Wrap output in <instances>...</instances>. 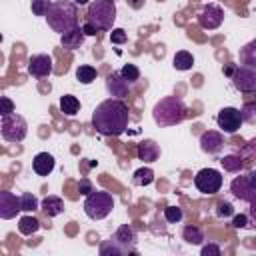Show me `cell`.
I'll return each instance as SVG.
<instances>
[{"label": "cell", "mask_w": 256, "mask_h": 256, "mask_svg": "<svg viewBox=\"0 0 256 256\" xmlns=\"http://www.w3.org/2000/svg\"><path fill=\"white\" fill-rule=\"evenodd\" d=\"M84 38H86V34H84V30H82V26H76V28H72L70 32L60 34V44H62V48H66V50H76V48L82 46Z\"/></svg>", "instance_id": "2e32d148"}, {"label": "cell", "mask_w": 256, "mask_h": 256, "mask_svg": "<svg viewBox=\"0 0 256 256\" xmlns=\"http://www.w3.org/2000/svg\"><path fill=\"white\" fill-rule=\"evenodd\" d=\"M126 40H128L126 30H122V28H112V32H110V42H112V44H124Z\"/></svg>", "instance_id": "836d02e7"}, {"label": "cell", "mask_w": 256, "mask_h": 256, "mask_svg": "<svg viewBox=\"0 0 256 256\" xmlns=\"http://www.w3.org/2000/svg\"><path fill=\"white\" fill-rule=\"evenodd\" d=\"M78 6H84V4H88V0H74Z\"/></svg>", "instance_id": "ee69618b"}, {"label": "cell", "mask_w": 256, "mask_h": 256, "mask_svg": "<svg viewBox=\"0 0 256 256\" xmlns=\"http://www.w3.org/2000/svg\"><path fill=\"white\" fill-rule=\"evenodd\" d=\"M40 208H42V212H44L46 216L52 218V216H58V214L64 212V200H62L60 196H46V198L42 200Z\"/></svg>", "instance_id": "44dd1931"}, {"label": "cell", "mask_w": 256, "mask_h": 256, "mask_svg": "<svg viewBox=\"0 0 256 256\" xmlns=\"http://www.w3.org/2000/svg\"><path fill=\"white\" fill-rule=\"evenodd\" d=\"M90 192H92L90 182H88V180H82V182H80V194H90Z\"/></svg>", "instance_id": "60d3db41"}, {"label": "cell", "mask_w": 256, "mask_h": 256, "mask_svg": "<svg viewBox=\"0 0 256 256\" xmlns=\"http://www.w3.org/2000/svg\"><path fill=\"white\" fill-rule=\"evenodd\" d=\"M18 212H22V202L20 196L12 194V192H0V218L2 220H10L14 218Z\"/></svg>", "instance_id": "4fadbf2b"}, {"label": "cell", "mask_w": 256, "mask_h": 256, "mask_svg": "<svg viewBox=\"0 0 256 256\" xmlns=\"http://www.w3.org/2000/svg\"><path fill=\"white\" fill-rule=\"evenodd\" d=\"M182 216H184V212H182V208H178V206H166V208H164V220H166L168 224H178V222L182 220Z\"/></svg>", "instance_id": "f546056e"}, {"label": "cell", "mask_w": 256, "mask_h": 256, "mask_svg": "<svg viewBox=\"0 0 256 256\" xmlns=\"http://www.w3.org/2000/svg\"><path fill=\"white\" fill-rule=\"evenodd\" d=\"M32 170L38 176H48L54 170V156L48 154V152H38L32 158Z\"/></svg>", "instance_id": "e0dca14e"}, {"label": "cell", "mask_w": 256, "mask_h": 256, "mask_svg": "<svg viewBox=\"0 0 256 256\" xmlns=\"http://www.w3.org/2000/svg\"><path fill=\"white\" fill-rule=\"evenodd\" d=\"M130 82L120 74V70L118 72H112V74H108V78H106V90H108V94L112 96V98H126L128 94H130Z\"/></svg>", "instance_id": "7c38bea8"}, {"label": "cell", "mask_w": 256, "mask_h": 256, "mask_svg": "<svg viewBox=\"0 0 256 256\" xmlns=\"http://www.w3.org/2000/svg\"><path fill=\"white\" fill-rule=\"evenodd\" d=\"M230 192L238 198V200H244V202H252L256 198V188L252 186V182L248 180V176H238L232 180L230 184Z\"/></svg>", "instance_id": "5bb4252c"}, {"label": "cell", "mask_w": 256, "mask_h": 256, "mask_svg": "<svg viewBox=\"0 0 256 256\" xmlns=\"http://www.w3.org/2000/svg\"><path fill=\"white\" fill-rule=\"evenodd\" d=\"M242 120L248 124H256V102H246L242 106Z\"/></svg>", "instance_id": "d6a6232c"}, {"label": "cell", "mask_w": 256, "mask_h": 256, "mask_svg": "<svg viewBox=\"0 0 256 256\" xmlns=\"http://www.w3.org/2000/svg\"><path fill=\"white\" fill-rule=\"evenodd\" d=\"M220 164H222V168H224L226 172H240V170L244 168L242 158L236 156V154H228V156H224V158L220 160Z\"/></svg>", "instance_id": "4316f807"}, {"label": "cell", "mask_w": 256, "mask_h": 256, "mask_svg": "<svg viewBox=\"0 0 256 256\" xmlns=\"http://www.w3.org/2000/svg\"><path fill=\"white\" fill-rule=\"evenodd\" d=\"M246 176H248V180H250V182H252V186H254V188H256V170H250V172H248V174H246Z\"/></svg>", "instance_id": "7bdbcfd3"}, {"label": "cell", "mask_w": 256, "mask_h": 256, "mask_svg": "<svg viewBox=\"0 0 256 256\" xmlns=\"http://www.w3.org/2000/svg\"><path fill=\"white\" fill-rule=\"evenodd\" d=\"M242 122H244V120H242V112H240L238 108H234V106L222 108V110L218 112V116H216L218 128H220L222 132H226V134L238 132L240 126H242Z\"/></svg>", "instance_id": "ba28073f"}, {"label": "cell", "mask_w": 256, "mask_h": 256, "mask_svg": "<svg viewBox=\"0 0 256 256\" xmlns=\"http://www.w3.org/2000/svg\"><path fill=\"white\" fill-rule=\"evenodd\" d=\"M222 22H224V10L216 4H206L198 12V24L204 30H216V28H220Z\"/></svg>", "instance_id": "30bf717a"}, {"label": "cell", "mask_w": 256, "mask_h": 256, "mask_svg": "<svg viewBox=\"0 0 256 256\" xmlns=\"http://www.w3.org/2000/svg\"><path fill=\"white\" fill-rule=\"evenodd\" d=\"M114 208V198L110 192L104 190H92L90 194H86L84 200V212L88 218L92 220H102L106 218Z\"/></svg>", "instance_id": "5b68a950"}, {"label": "cell", "mask_w": 256, "mask_h": 256, "mask_svg": "<svg viewBox=\"0 0 256 256\" xmlns=\"http://www.w3.org/2000/svg\"><path fill=\"white\" fill-rule=\"evenodd\" d=\"M152 118L158 126H174L186 118V104L176 96L160 98L152 108Z\"/></svg>", "instance_id": "3957f363"}, {"label": "cell", "mask_w": 256, "mask_h": 256, "mask_svg": "<svg viewBox=\"0 0 256 256\" xmlns=\"http://www.w3.org/2000/svg\"><path fill=\"white\" fill-rule=\"evenodd\" d=\"M232 86L240 92H256V68H248V66H236L232 76Z\"/></svg>", "instance_id": "9c48e42d"}, {"label": "cell", "mask_w": 256, "mask_h": 256, "mask_svg": "<svg viewBox=\"0 0 256 256\" xmlns=\"http://www.w3.org/2000/svg\"><path fill=\"white\" fill-rule=\"evenodd\" d=\"M202 256H220V246L218 244H206V246H202Z\"/></svg>", "instance_id": "74e56055"}, {"label": "cell", "mask_w": 256, "mask_h": 256, "mask_svg": "<svg viewBox=\"0 0 256 256\" xmlns=\"http://www.w3.org/2000/svg\"><path fill=\"white\" fill-rule=\"evenodd\" d=\"M46 22L58 34L70 32L72 28L78 26V4L74 0H58V2H52L50 10L46 14Z\"/></svg>", "instance_id": "7a4b0ae2"}, {"label": "cell", "mask_w": 256, "mask_h": 256, "mask_svg": "<svg viewBox=\"0 0 256 256\" xmlns=\"http://www.w3.org/2000/svg\"><path fill=\"white\" fill-rule=\"evenodd\" d=\"M132 182L136 186H148V184H152L154 182V170L152 168H146V166L138 168L134 172V176H132Z\"/></svg>", "instance_id": "484cf974"}, {"label": "cell", "mask_w": 256, "mask_h": 256, "mask_svg": "<svg viewBox=\"0 0 256 256\" xmlns=\"http://www.w3.org/2000/svg\"><path fill=\"white\" fill-rule=\"evenodd\" d=\"M50 6H52V0H32L30 2V8H32L34 16H46Z\"/></svg>", "instance_id": "4dcf8cb0"}, {"label": "cell", "mask_w": 256, "mask_h": 256, "mask_svg": "<svg viewBox=\"0 0 256 256\" xmlns=\"http://www.w3.org/2000/svg\"><path fill=\"white\" fill-rule=\"evenodd\" d=\"M238 60H240L242 66L256 68V38L250 40L248 44H244V46L238 50Z\"/></svg>", "instance_id": "ffe728a7"}, {"label": "cell", "mask_w": 256, "mask_h": 256, "mask_svg": "<svg viewBox=\"0 0 256 256\" xmlns=\"http://www.w3.org/2000/svg\"><path fill=\"white\" fill-rule=\"evenodd\" d=\"M112 240H114V242H118V244L122 246V250H124V252H132V244H134V230H132L128 224H122V226L114 232Z\"/></svg>", "instance_id": "ac0fdd59"}, {"label": "cell", "mask_w": 256, "mask_h": 256, "mask_svg": "<svg viewBox=\"0 0 256 256\" xmlns=\"http://www.w3.org/2000/svg\"><path fill=\"white\" fill-rule=\"evenodd\" d=\"M82 30H84L86 36H96V34H98V28L92 26L90 22H84V24H82Z\"/></svg>", "instance_id": "ab89813d"}, {"label": "cell", "mask_w": 256, "mask_h": 256, "mask_svg": "<svg viewBox=\"0 0 256 256\" xmlns=\"http://www.w3.org/2000/svg\"><path fill=\"white\" fill-rule=\"evenodd\" d=\"M232 212H234V208H232L230 202H220L218 208H216V214H218L220 218H226V216H230Z\"/></svg>", "instance_id": "d590c367"}, {"label": "cell", "mask_w": 256, "mask_h": 256, "mask_svg": "<svg viewBox=\"0 0 256 256\" xmlns=\"http://www.w3.org/2000/svg\"><path fill=\"white\" fill-rule=\"evenodd\" d=\"M114 20H116V4L112 0H94V2L88 4L86 22L96 26L98 32L112 30Z\"/></svg>", "instance_id": "277c9868"}, {"label": "cell", "mask_w": 256, "mask_h": 256, "mask_svg": "<svg viewBox=\"0 0 256 256\" xmlns=\"http://www.w3.org/2000/svg\"><path fill=\"white\" fill-rule=\"evenodd\" d=\"M172 66L176 70H182V72L184 70H190L194 66V56L190 52H186V50H178L174 54V58H172Z\"/></svg>", "instance_id": "603a6c76"}, {"label": "cell", "mask_w": 256, "mask_h": 256, "mask_svg": "<svg viewBox=\"0 0 256 256\" xmlns=\"http://www.w3.org/2000/svg\"><path fill=\"white\" fill-rule=\"evenodd\" d=\"M0 132H2V138L6 142H22L26 138V134H28V124L20 114L12 112L8 116H2Z\"/></svg>", "instance_id": "8992f818"}, {"label": "cell", "mask_w": 256, "mask_h": 256, "mask_svg": "<svg viewBox=\"0 0 256 256\" xmlns=\"http://www.w3.org/2000/svg\"><path fill=\"white\" fill-rule=\"evenodd\" d=\"M224 146V136L216 130H206L200 134V148L208 154H218Z\"/></svg>", "instance_id": "9a60e30c"}, {"label": "cell", "mask_w": 256, "mask_h": 256, "mask_svg": "<svg viewBox=\"0 0 256 256\" xmlns=\"http://www.w3.org/2000/svg\"><path fill=\"white\" fill-rule=\"evenodd\" d=\"M96 68L94 66H90V64H80L78 68H76V80L80 82V84H90V82H94L96 80Z\"/></svg>", "instance_id": "d4e9b609"}, {"label": "cell", "mask_w": 256, "mask_h": 256, "mask_svg": "<svg viewBox=\"0 0 256 256\" xmlns=\"http://www.w3.org/2000/svg\"><path fill=\"white\" fill-rule=\"evenodd\" d=\"M20 202H22V212H34V210L40 208L38 198H36L34 194H30V192H24V194L20 196Z\"/></svg>", "instance_id": "f1b7e54d"}, {"label": "cell", "mask_w": 256, "mask_h": 256, "mask_svg": "<svg viewBox=\"0 0 256 256\" xmlns=\"http://www.w3.org/2000/svg\"><path fill=\"white\" fill-rule=\"evenodd\" d=\"M38 228H40V222H38V218H34L32 214H26V216H22V218L18 220V232L24 234V236H32Z\"/></svg>", "instance_id": "cb8c5ba5"}, {"label": "cell", "mask_w": 256, "mask_h": 256, "mask_svg": "<svg viewBox=\"0 0 256 256\" xmlns=\"http://www.w3.org/2000/svg\"><path fill=\"white\" fill-rule=\"evenodd\" d=\"M232 226H234V228H246V226H250L248 214H236V216L232 218Z\"/></svg>", "instance_id": "8d00e7d4"}, {"label": "cell", "mask_w": 256, "mask_h": 256, "mask_svg": "<svg viewBox=\"0 0 256 256\" xmlns=\"http://www.w3.org/2000/svg\"><path fill=\"white\" fill-rule=\"evenodd\" d=\"M222 182H224L222 174L218 170H214V168H202L194 176V186L202 194H216V192H220Z\"/></svg>", "instance_id": "52a82bcc"}, {"label": "cell", "mask_w": 256, "mask_h": 256, "mask_svg": "<svg viewBox=\"0 0 256 256\" xmlns=\"http://www.w3.org/2000/svg\"><path fill=\"white\" fill-rule=\"evenodd\" d=\"M160 156V146L154 140H142L138 144V158L144 162H154Z\"/></svg>", "instance_id": "d6986e66"}, {"label": "cell", "mask_w": 256, "mask_h": 256, "mask_svg": "<svg viewBox=\"0 0 256 256\" xmlns=\"http://www.w3.org/2000/svg\"><path fill=\"white\" fill-rule=\"evenodd\" d=\"M182 238H184L188 244H202L204 234H202V230H200L198 226H186V228L182 230Z\"/></svg>", "instance_id": "83f0119b"}, {"label": "cell", "mask_w": 256, "mask_h": 256, "mask_svg": "<svg viewBox=\"0 0 256 256\" xmlns=\"http://www.w3.org/2000/svg\"><path fill=\"white\" fill-rule=\"evenodd\" d=\"M60 110L64 116H74L80 110V100L72 94H64V96H60Z\"/></svg>", "instance_id": "7402d4cb"}, {"label": "cell", "mask_w": 256, "mask_h": 256, "mask_svg": "<svg viewBox=\"0 0 256 256\" xmlns=\"http://www.w3.org/2000/svg\"><path fill=\"white\" fill-rule=\"evenodd\" d=\"M26 70L34 78H46L52 74V58L48 54H34L30 56Z\"/></svg>", "instance_id": "8fae6325"}, {"label": "cell", "mask_w": 256, "mask_h": 256, "mask_svg": "<svg viewBox=\"0 0 256 256\" xmlns=\"http://www.w3.org/2000/svg\"><path fill=\"white\" fill-rule=\"evenodd\" d=\"M120 74H122L130 84H134V82L140 80V70H138L134 64H124V66L120 68Z\"/></svg>", "instance_id": "1f68e13d"}, {"label": "cell", "mask_w": 256, "mask_h": 256, "mask_svg": "<svg viewBox=\"0 0 256 256\" xmlns=\"http://www.w3.org/2000/svg\"><path fill=\"white\" fill-rule=\"evenodd\" d=\"M250 204V210H248V220H250V226H254L256 228V198L252 200V202H248Z\"/></svg>", "instance_id": "f35d334b"}, {"label": "cell", "mask_w": 256, "mask_h": 256, "mask_svg": "<svg viewBox=\"0 0 256 256\" xmlns=\"http://www.w3.org/2000/svg\"><path fill=\"white\" fill-rule=\"evenodd\" d=\"M0 104H2V110H0L2 116H8V114L14 112V102H12L8 96H2V98H0Z\"/></svg>", "instance_id": "e575fe53"}, {"label": "cell", "mask_w": 256, "mask_h": 256, "mask_svg": "<svg viewBox=\"0 0 256 256\" xmlns=\"http://www.w3.org/2000/svg\"><path fill=\"white\" fill-rule=\"evenodd\" d=\"M130 110L120 98L102 100L92 112V126L102 136H120L128 128Z\"/></svg>", "instance_id": "6da1fadb"}, {"label": "cell", "mask_w": 256, "mask_h": 256, "mask_svg": "<svg viewBox=\"0 0 256 256\" xmlns=\"http://www.w3.org/2000/svg\"><path fill=\"white\" fill-rule=\"evenodd\" d=\"M126 2H128V6L134 8V10H140V8L144 6V0H126Z\"/></svg>", "instance_id": "b9f144b4"}]
</instances>
